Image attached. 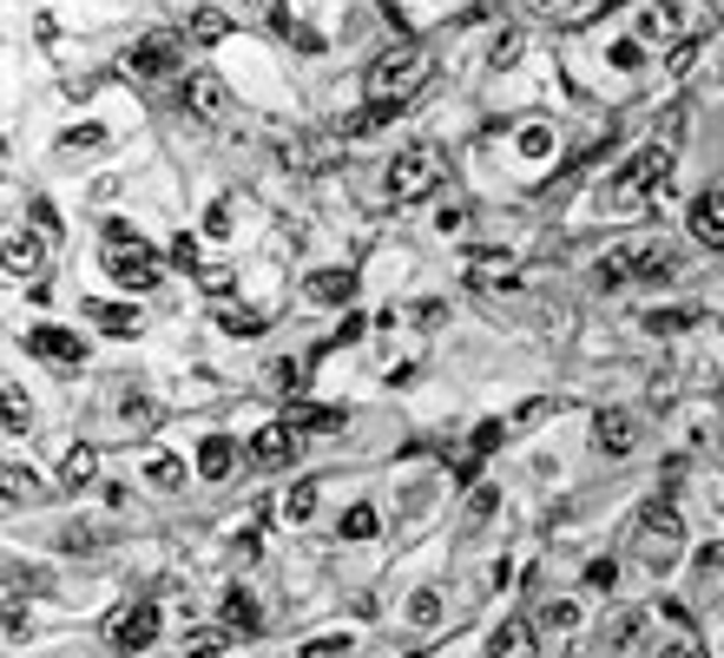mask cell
Returning <instances> with one entry per match:
<instances>
[{
	"mask_svg": "<svg viewBox=\"0 0 724 658\" xmlns=\"http://www.w3.org/2000/svg\"><path fill=\"white\" fill-rule=\"evenodd\" d=\"M185 112H191V119H204V125L231 119V86H224L211 66H191V79H185Z\"/></svg>",
	"mask_w": 724,
	"mask_h": 658,
	"instance_id": "9c48e42d",
	"label": "cell"
},
{
	"mask_svg": "<svg viewBox=\"0 0 724 658\" xmlns=\"http://www.w3.org/2000/svg\"><path fill=\"white\" fill-rule=\"evenodd\" d=\"M283 514H290V521H310V514H316V481H297V488L283 494Z\"/></svg>",
	"mask_w": 724,
	"mask_h": 658,
	"instance_id": "60d3db41",
	"label": "cell"
},
{
	"mask_svg": "<svg viewBox=\"0 0 724 658\" xmlns=\"http://www.w3.org/2000/svg\"><path fill=\"white\" fill-rule=\"evenodd\" d=\"M336 534H343V540H376V508H369V501H356V508H343V521H336Z\"/></svg>",
	"mask_w": 724,
	"mask_h": 658,
	"instance_id": "d6a6232c",
	"label": "cell"
},
{
	"mask_svg": "<svg viewBox=\"0 0 724 658\" xmlns=\"http://www.w3.org/2000/svg\"><path fill=\"white\" fill-rule=\"evenodd\" d=\"M218 330H224V336H237V343H250V336H264V330H270V316H264V310H218Z\"/></svg>",
	"mask_w": 724,
	"mask_h": 658,
	"instance_id": "4316f807",
	"label": "cell"
},
{
	"mask_svg": "<svg viewBox=\"0 0 724 658\" xmlns=\"http://www.w3.org/2000/svg\"><path fill=\"white\" fill-rule=\"evenodd\" d=\"M363 330H369V323H363V316H356V310H349V316H343V323H336V330H330V336H323V343H316V356H330V349H343V343H356V336H363ZM316 356H310V363H316Z\"/></svg>",
	"mask_w": 724,
	"mask_h": 658,
	"instance_id": "74e56055",
	"label": "cell"
},
{
	"mask_svg": "<svg viewBox=\"0 0 724 658\" xmlns=\"http://www.w3.org/2000/svg\"><path fill=\"white\" fill-rule=\"evenodd\" d=\"M679 277V250L672 244H620L600 257V290H626V283H672Z\"/></svg>",
	"mask_w": 724,
	"mask_h": 658,
	"instance_id": "7a4b0ae2",
	"label": "cell"
},
{
	"mask_svg": "<svg viewBox=\"0 0 724 658\" xmlns=\"http://www.w3.org/2000/svg\"><path fill=\"white\" fill-rule=\"evenodd\" d=\"M639 626H646V613H620V620H606V633H600V639H606L613 653H626V646L639 639Z\"/></svg>",
	"mask_w": 724,
	"mask_h": 658,
	"instance_id": "8d00e7d4",
	"label": "cell"
},
{
	"mask_svg": "<svg viewBox=\"0 0 724 658\" xmlns=\"http://www.w3.org/2000/svg\"><path fill=\"white\" fill-rule=\"evenodd\" d=\"M283 422H290L297 435H330V428H343V409H310V402H297Z\"/></svg>",
	"mask_w": 724,
	"mask_h": 658,
	"instance_id": "cb8c5ba5",
	"label": "cell"
},
{
	"mask_svg": "<svg viewBox=\"0 0 724 658\" xmlns=\"http://www.w3.org/2000/svg\"><path fill=\"white\" fill-rule=\"evenodd\" d=\"M527 7H534V0H527Z\"/></svg>",
	"mask_w": 724,
	"mask_h": 658,
	"instance_id": "6f0895ef",
	"label": "cell"
},
{
	"mask_svg": "<svg viewBox=\"0 0 724 658\" xmlns=\"http://www.w3.org/2000/svg\"><path fill=\"white\" fill-rule=\"evenodd\" d=\"M587 587H600V593L620 587V560H593V567H587Z\"/></svg>",
	"mask_w": 724,
	"mask_h": 658,
	"instance_id": "f907efd6",
	"label": "cell"
},
{
	"mask_svg": "<svg viewBox=\"0 0 724 658\" xmlns=\"http://www.w3.org/2000/svg\"><path fill=\"white\" fill-rule=\"evenodd\" d=\"M231 646V626L218 620V626H185V639H178V658H218Z\"/></svg>",
	"mask_w": 724,
	"mask_h": 658,
	"instance_id": "7402d4cb",
	"label": "cell"
},
{
	"mask_svg": "<svg viewBox=\"0 0 724 658\" xmlns=\"http://www.w3.org/2000/svg\"><path fill=\"white\" fill-rule=\"evenodd\" d=\"M448 185V145L442 138H415L389 158V198L415 204V198H435Z\"/></svg>",
	"mask_w": 724,
	"mask_h": 658,
	"instance_id": "6da1fadb",
	"label": "cell"
},
{
	"mask_svg": "<svg viewBox=\"0 0 724 658\" xmlns=\"http://www.w3.org/2000/svg\"><path fill=\"white\" fill-rule=\"evenodd\" d=\"M270 33H277V40H290V46H303V53H316V46H323V33H316L310 20H297L290 7H270Z\"/></svg>",
	"mask_w": 724,
	"mask_h": 658,
	"instance_id": "603a6c76",
	"label": "cell"
},
{
	"mask_svg": "<svg viewBox=\"0 0 724 658\" xmlns=\"http://www.w3.org/2000/svg\"><path fill=\"white\" fill-rule=\"evenodd\" d=\"M171 264L198 270V237H191V231H178V237H171Z\"/></svg>",
	"mask_w": 724,
	"mask_h": 658,
	"instance_id": "c3c4849f",
	"label": "cell"
},
{
	"mask_svg": "<svg viewBox=\"0 0 724 658\" xmlns=\"http://www.w3.org/2000/svg\"><path fill=\"white\" fill-rule=\"evenodd\" d=\"M521 152L527 158H547L554 152V125H521Z\"/></svg>",
	"mask_w": 724,
	"mask_h": 658,
	"instance_id": "7bdbcfd3",
	"label": "cell"
},
{
	"mask_svg": "<svg viewBox=\"0 0 724 658\" xmlns=\"http://www.w3.org/2000/svg\"><path fill=\"white\" fill-rule=\"evenodd\" d=\"M86 323H99V330H105V336H119V343H132V336H138V330H145V323H138V310H132V303H99V297H92V303H86Z\"/></svg>",
	"mask_w": 724,
	"mask_h": 658,
	"instance_id": "9a60e30c",
	"label": "cell"
},
{
	"mask_svg": "<svg viewBox=\"0 0 724 658\" xmlns=\"http://www.w3.org/2000/svg\"><path fill=\"white\" fill-rule=\"evenodd\" d=\"M132 244H145L125 218H105V250H132Z\"/></svg>",
	"mask_w": 724,
	"mask_h": 658,
	"instance_id": "f6af8a7d",
	"label": "cell"
},
{
	"mask_svg": "<svg viewBox=\"0 0 724 658\" xmlns=\"http://www.w3.org/2000/svg\"><path fill=\"white\" fill-rule=\"evenodd\" d=\"M270 389H277V395H303V389H310V363H290V356L270 363Z\"/></svg>",
	"mask_w": 724,
	"mask_h": 658,
	"instance_id": "4dcf8cb0",
	"label": "cell"
},
{
	"mask_svg": "<svg viewBox=\"0 0 724 658\" xmlns=\"http://www.w3.org/2000/svg\"><path fill=\"white\" fill-rule=\"evenodd\" d=\"M389 119H402V99H369V105H356V112L343 119V132H349V138H369V132H382Z\"/></svg>",
	"mask_w": 724,
	"mask_h": 658,
	"instance_id": "ac0fdd59",
	"label": "cell"
},
{
	"mask_svg": "<svg viewBox=\"0 0 724 658\" xmlns=\"http://www.w3.org/2000/svg\"><path fill=\"white\" fill-rule=\"evenodd\" d=\"M7 264H13V277H40V264H46V244H40L33 231H7Z\"/></svg>",
	"mask_w": 724,
	"mask_h": 658,
	"instance_id": "44dd1931",
	"label": "cell"
},
{
	"mask_svg": "<svg viewBox=\"0 0 724 658\" xmlns=\"http://www.w3.org/2000/svg\"><path fill=\"white\" fill-rule=\"evenodd\" d=\"M204 231H211V237H231V231H237V224H231V198H218V204L204 211Z\"/></svg>",
	"mask_w": 724,
	"mask_h": 658,
	"instance_id": "bcb514c9",
	"label": "cell"
},
{
	"mask_svg": "<svg viewBox=\"0 0 724 658\" xmlns=\"http://www.w3.org/2000/svg\"><path fill=\"white\" fill-rule=\"evenodd\" d=\"M468 283H481V290H494V283H514V264H508L501 250H481V257L468 264Z\"/></svg>",
	"mask_w": 724,
	"mask_h": 658,
	"instance_id": "484cf974",
	"label": "cell"
},
{
	"mask_svg": "<svg viewBox=\"0 0 724 658\" xmlns=\"http://www.w3.org/2000/svg\"><path fill=\"white\" fill-rule=\"evenodd\" d=\"M646 40H686V7H653L646 13Z\"/></svg>",
	"mask_w": 724,
	"mask_h": 658,
	"instance_id": "f546056e",
	"label": "cell"
},
{
	"mask_svg": "<svg viewBox=\"0 0 724 658\" xmlns=\"http://www.w3.org/2000/svg\"><path fill=\"white\" fill-rule=\"evenodd\" d=\"M593 448H600L606 461H626V455L639 448V422H633L626 409H600V415H593Z\"/></svg>",
	"mask_w": 724,
	"mask_h": 658,
	"instance_id": "7c38bea8",
	"label": "cell"
},
{
	"mask_svg": "<svg viewBox=\"0 0 724 658\" xmlns=\"http://www.w3.org/2000/svg\"><path fill=\"white\" fill-rule=\"evenodd\" d=\"M422 79H428V53H422L415 40H402V46H382V53L369 59V73H363L369 99H409Z\"/></svg>",
	"mask_w": 724,
	"mask_h": 658,
	"instance_id": "277c9868",
	"label": "cell"
},
{
	"mask_svg": "<svg viewBox=\"0 0 724 658\" xmlns=\"http://www.w3.org/2000/svg\"><path fill=\"white\" fill-rule=\"evenodd\" d=\"M686 231H692V244L724 250V191H699V198L686 204Z\"/></svg>",
	"mask_w": 724,
	"mask_h": 658,
	"instance_id": "4fadbf2b",
	"label": "cell"
},
{
	"mask_svg": "<svg viewBox=\"0 0 724 658\" xmlns=\"http://www.w3.org/2000/svg\"><path fill=\"white\" fill-rule=\"evenodd\" d=\"M40 494H46V481L13 461V468H7V508H26V501H40Z\"/></svg>",
	"mask_w": 724,
	"mask_h": 658,
	"instance_id": "1f68e13d",
	"label": "cell"
},
{
	"mask_svg": "<svg viewBox=\"0 0 724 658\" xmlns=\"http://www.w3.org/2000/svg\"><path fill=\"white\" fill-rule=\"evenodd\" d=\"M198 283H204L211 297H231V270H224V264H211V270H198Z\"/></svg>",
	"mask_w": 724,
	"mask_h": 658,
	"instance_id": "f5cc1de1",
	"label": "cell"
},
{
	"mask_svg": "<svg viewBox=\"0 0 724 658\" xmlns=\"http://www.w3.org/2000/svg\"><path fill=\"white\" fill-rule=\"evenodd\" d=\"M59 475H66V488H86V481H99V448H92V442H79V448L66 455V468H59Z\"/></svg>",
	"mask_w": 724,
	"mask_h": 658,
	"instance_id": "83f0119b",
	"label": "cell"
},
{
	"mask_svg": "<svg viewBox=\"0 0 724 658\" xmlns=\"http://www.w3.org/2000/svg\"><path fill=\"white\" fill-rule=\"evenodd\" d=\"M600 7H613V0H580V13H573V20H593Z\"/></svg>",
	"mask_w": 724,
	"mask_h": 658,
	"instance_id": "9f6ffc18",
	"label": "cell"
},
{
	"mask_svg": "<svg viewBox=\"0 0 724 658\" xmlns=\"http://www.w3.org/2000/svg\"><path fill=\"white\" fill-rule=\"evenodd\" d=\"M105 277L119 290H158L165 283V264H158L152 244H132V250H105Z\"/></svg>",
	"mask_w": 724,
	"mask_h": 658,
	"instance_id": "52a82bcc",
	"label": "cell"
},
{
	"mask_svg": "<svg viewBox=\"0 0 724 658\" xmlns=\"http://www.w3.org/2000/svg\"><path fill=\"white\" fill-rule=\"evenodd\" d=\"M244 455H250V468H290V461L303 455V435H297L290 422H270V428H257V435H250V448H244Z\"/></svg>",
	"mask_w": 724,
	"mask_h": 658,
	"instance_id": "8fae6325",
	"label": "cell"
},
{
	"mask_svg": "<svg viewBox=\"0 0 724 658\" xmlns=\"http://www.w3.org/2000/svg\"><path fill=\"white\" fill-rule=\"evenodd\" d=\"M613 66H626V73H633V66H639V40H620V46H613Z\"/></svg>",
	"mask_w": 724,
	"mask_h": 658,
	"instance_id": "db71d44e",
	"label": "cell"
},
{
	"mask_svg": "<svg viewBox=\"0 0 724 658\" xmlns=\"http://www.w3.org/2000/svg\"><path fill=\"white\" fill-rule=\"evenodd\" d=\"M145 481H152V488H185V461L165 455V448H152V455H145Z\"/></svg>",
	"mask_w": 724,
	"mask_h": 658,
	"instance_id": "f1b7e54d",
	"label": "cell"
},
{
	"mask_svg": "<svg viewBox=\"0 0 724 658\" xmlns=\"http://www.w3.org/2000/svg\"><path fill=\"white\" fill-rule=\"evenodd\" d=\"M508 435H514V422H501V415H494V422H481V428L468 435V455H461L455 481H475V468H481V461H488V455H494V448H501Z\"/></svg>",
	"mask_w": 724,
	"mask_h": 658,
	"instance_id": "5bb4252c",
	"label": "cell"
},
{
	"mask_svg": "<svg viewBox=\"0 0 724 658\" xmlns=\"http://www.w3.org/2000/svg\"><path fill=\"white\" fill-rule=\"evenodd\" d=\"M303 297H310V303H356V277L336 270V264H330V270H310Z\"/></svg>",
	"mask_w": 724,
	"mask_h": 658,
	"instance_id": "e0dca14e",
	"label": "cell"
},
{
	"mask_svg": "<svg viewBox=\"0 0 724 658\" xmlns=\"http://www.w3.org/2000/svg\"><path fill=\"white\" fill-rule=\"evenodd\" d=\"M158 633H165L158 600H138V606H125V613L112 620V653L119 658H145L152 646H158Z\"/></svg>",
	"mask_w": 724,
	"mask_h": 658,
	"instance_id": "8992f818",
	"label": "cell"
},
{
	"mask_svg": "<svg viewBox=\"0 0 724 658\" xmlns=\"http://www.w3.org/2000/svg\"><path fill=\"white\" fill-rule=\"evenodd\" d=\"M468 218H475V211L455 198V204H442V211H435V231H442V237H455V231H468Z\"/></svg>",
	"mask_w": 724,
	"mask_h": 658,
	"instance_id": "ee69618b",
	"label": "cell"
},
{
	"mask_svg": "<svg viewBox=\"0 0 724 658\" xmlns=\"http://www.w3.org/2000/svg\"><path fill=\"white\" fill-rule=\"evenodd\" d=\"M349 653H356L349 633H316L310 646H297V658H349Z\"/></svg>",
	"mask_w": 724,
	"mask_h": 658,
	"instance_id": "d590c367",
	"label": "cell"
},
{
	"mask_svg": "<svg viewBox=\"0 0 724 658\" xmlns=\"http://www.w3.org/2000/svg\"><path fill=\"white\" fill-rule=\"evenodd\" d=\"M633 554H639L653 573H666V567L686 554V521H679L672 501H646V514H639V527H633Z\"/></svg>",
	"mask_w": 724,
	"mask_h": 658,
	"instance_id": "5b68a950",
	"label": "cell"
},
{
	"mask_svg": "<svg viewBox=\"0 0 724 658\" xmlns=\"http://www.w3.org/2000/svg\"><path fill=\"white\" fill-rule=\"evenodd\" d=\"M488 658H541L534 626H527V620H501V626H494V639H488Z\"/></svg>",
	"mask_w": 724,
	"mask_h": 658,
	"instance_id": "2e32d148",
	"label": "cell"
},
{
	"mask_svg": "<svg viewBox=\"0 0 724 658\" xmlns=\"http://www.w3.org/2000/svg\"><path fill=\"white\" fill-rule=\"evenodd\" d=\"M26 349H33L40 363H53V369H79V363H86V343H79L73 330H59V323H33V330H26Z\"/></svg>",
	"mask_w": 724,
	"mask_h": 658,
	"instance_id": "30bf717a",
	"label": "cell"
},
{
	"mask_svg": "<svg viewBox=\"0 0 724 658\" xmlns=\"http://www.w3.org/2000/svg\"><path fill=\"white\" fill-rule=\"evenodd\" d=\"M659 658H705V653H699L692 639H666V646H659Z\"/></svg>",
	"mask_w": 724,
	"mask_h": 658,
	"instance_id": "11a10c76",
	"label": "cell"
},
{
	"mask_svg": "<svg viewBox=\"0 0 724 658\" xmlns=\"http://www.w3.org/2000/svg\"><path fill=\"white\" fill-rule=\"evenodd\" d=\"M672 185V145H646V152H633L626 165H620V178L606 185V204L613 211H633V204H646L653 191H666Z\"/></svg>",
	"mask_w": 724,
	"mask_h": 658,
	"instance_id": "3957f363",
	"label": "cell"
},
{
	"mask_svg": "<svg viewBox=\"0 0 724 658\" xmlns=\"http://www.w3.org/2000/svg\"><path fill=\"white\" fill-rule=\"evenodd\" d=\"M224 33H231V20H224L218 7H198V13L185 20V40H198V46H218Z\"/></svg>",
	"mask_w": 724,
	"mask_h": 658,
	"instance_id": "d4e9b609",
	"label": "cell"
},
{
	"mask_svg": "<svg viewBox=\"0 0 724 658\" xmlns=\"http://www.w3.org/2000/svg\"><path fill=\"white\" fill-rule=\"evenodd\" d=\"M521 46H527L521 33H501V40H494V66H514V59H521Z\"/></svg>",
	"mask_w": 724,
	"mask_h": 658,
	"instance_id": "816d5d0a",
	"label": "cell"
},
{
	"mask_svg": "<svg viewBox=\"0 0 724 658\" xmlns=\"http://www.w3.org/2000/svg\"><path fill=\"white\" fill-rule=\"evenodd\" d=\"M692 323H699V310H686V303H679V310H646V330H653V336H679V330H692Z\"/></svg>",
	"mask_w": 724,
	"mask_h": 658,
	"instance_id": "836d02e7",
	"label": "cell"
},
{
	"mask_svg": "<svg viewBox=\"0 0 724 658\" xmlns=\"http://www.w3.org/2000/svg\"><path fill=\"white\" fill-rule=\"evenodd\" d=\"M33 428V415H26V395H20V382H7V435H26Z\"/></svg>",
	"mask_w": 724,
	"mask_h": 658,
	"instance_id": "b9f144b4",
	"label": "cell"
},
{
	"mask_svg": "<svg viewBox=\"0 0 724 658\" xmlns=\"http://www.w3.org/2000/svg\"><path fill=\"white\" fill-rule=\"evenodd\" d=\"M125 66H132V79H165V73L185 66V40H178V33H145V40L125 53Z\"/></svg>",
	"mask_w": 724,
	"mask_h": 658,
	"instance_id": "ba28073f",
	"label": "cell"
},
{
	"mask_svg": "<svg viewBox=\"0 0 724 658\" xmlns=\"http://www.w3.org/2000/svg\"><path fill=\"white\" fill-rule=\"evenodd\" d=\"M541 626H547V633H573V626H580V606H573V600H547V606H541Z\"/></svg>",
	"mask_w": 724,
	"mask_h": 658,
	"instance_id": "f35d334b",
	"label": "cell"
},
{
	"mask_svg": "<svg viewBox=\"0 0 724 658\" xmlns=\"http://www.w3.org/2000/svg\"><path fill=\"white\" fill-rule=\"evenodd\" d=\"M105 145V125H73V132H59V152H99Z\"/></svg>",
	"mask_w": 724,
	"mask_h": 658,
	"instance_id": "ab89813d",
	"label": "cell"
},
{
	"mask_svg": "<svg viewBox=\"0 0 724 658\" xmlns=\"http://www.w3.org/2000/svg\"><path fill=\"white\" fill-rule=\"evenodd\" d=\"M92 547H99L92 527H66V534H59V554H92Z\"/></svg>",
	"mask_w": 724,
	"mask_h": 658,
	"instance_id": "681fc988",
	"label": "cell"
},
{
	"mask_svg": "<svg viewBox=\"0 0 724 658\" xmlns=\"http://www.w3.org/2000/svg\"><path fill=\"white\" fill-rule=\"evenodd\" d=\"M409 626H422V633L442 626V587H422V593L409 600Z\"/></svg>",
	"mask_w": 724,
	"mask_h": 658,
	"instance_id": "e575fe53",
	"label": "cell"
},
{
	"mask_svg": "<svg viewBox=\"0 0 724 658\" xmlns=\"http://www.w3.org/2000/svg\"><path fill=\"white\" fill-rule=\"evenodd\" d=\"M224 626H231V639L264 626V606H257V593H250V587H231V593H224Z\"/></svg>",
	"mask_w": 724,
	"mask_h": 658,
	"instance_id": "ffe728a7",
	"label": "cell"
},
{
	"mask_svg": "<svg viewBox=\"0 0 724 658\" xmlns=\"http://www.w3.org/2000/svg\"><path fill=\"white\" fill-rule=\"evenodd\" d=\"M231 468H237V442H231V435H204V442H198V475H204V481H224Z\"/></svg>",
	"mask_w": 724,
	"mask_h": 658,
	"instance_id": "d6986e66",
	"label": "cell"
},
{
	"mask_svg": "<svg viewBox=\"0 0 724 658\" xmlns=\"http://www.w3.org/2000/svg\"><path fill=\"white\" fill-rule=\"evenodd\" d=\"M33 224H40V237H59L66 224H59V211L46 204V198H33Z\"/></svg>",
	"mask_w": 724,
	"mask_h": 658,
	"instance_id": "7dc6e473",
	"label": "cell"
}]
</instances>
